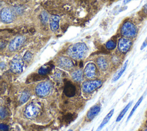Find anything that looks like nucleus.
I'll use <instances>...</instances> for the list:
<instances>
[{
    "label": "nucleus",
    "mask_w": 147,
    "mask_h": 131,
    "mask_svg": "<svg viewBox=\"0 0 147 131\" xmlns=\"http://www.w3.org/2000/svg\"><path fill=\"white\" fill-rule=\"evenodd\" d=\"M142 99H143V96H141V97L139 98V99L138 100V101L136 102V103L135 105L134 106L132 110H131L130 113H129V115H128V117L127 118V120H126V121H127V122L128 120L130 118V117L132 116V115L133 114V113H134V111H136V110L137 109V108H138V107L139 106V105H140V103H141Z\"/></svg>",
    "instance_id": "nucleus-21"
},
{
    "label": "nucleus",
    "mask_w": 147,
    "mask_h": 131,
    "mask_svg": "<svg viewBox=\"0 0 147 131\" xmlns=\"http://www.w3.org/2000/svg\"><path fill=\"white\" fill-rule=\"evenodd\" d=\"M130 1H131V0H124L123 3H124V4H126V3H127L128 2H129Z\"/></svg>",
    "instance_id": "nucleus-34"
},
{
    "label": "nucleus",
    "mask_w": 147,
    "mask_h": 131,
    "mask_svg": "<svg viewBox=\"0 0 147 131\" xmlns=\"http://www.w3.org/2000/svg\"><path fill=\"white\" fill-rule=\"evenodd\" d=\"M68 131H72V130H71V129H69V130H68Z\"/></svg>",
    "instance_id": "nucleus-37"
},
{
    "label": "nucleus",
    "mask_w": 147,
    "mask_h": 131,
    "mask_svg": "<svg viewBox=\"0 0 147 131\" xmlns=\"http://www.w3.org/2000/svg\"><path fill=\"white\" fill-rule=\"evenodd\" d=\"M9 127L4 124H0V131H8Z\"/></svg>",
    "instance_id": "nucleus-28"
},
{
    "label": "nucleus",
    "mask_w": 147,
    "mask_h": 131,
    "mask_svg": "<svg viewBox=\"0 0 147 131\" xmlns=\"http://www.w3.org/2000/svg\"><path fill=\"white\" fill-rule=\"evenodd\" d=\"M32 58V54L30 52H26L24 57H23V59L24 60H25V61H27V62H29Z\"/></svg>",
    "instance_id": "nucleus-26"
},
{
    "label": "nucleus",
    "mask_w": 147,
    "mask_h": 131,
    "mask_svg": "<svg viewBox=\"0 0 147 131\" xmlns=\"http://www.w3.org/2000/svg\"><path fill=\"white\" fill-rule=\"evenodd\" d=\"M145 125H146V126H147V120H146V121L145 122Z\"/></svg>",
    "instance_id": "nucleus-36"
},
{
    "label": "nucleus",
    "mask_w": 147,
    "mask_h": 131,
    "mask_svg": "<svg viewBox=\"0 0 147 131\" xmlns=\"http://www.w3.org/2000/svg\"><path fill=\"white\" fill-rule=\"evenodd\" d=\"M41 110L39 104L36 103H31L29 104L25 108V115L28 118H33L36 117Z\"/></svg>",
    "instance_id": "nucleus-5"
},
{
    "label": "nucleus",
    "mask_w": 147,
    "mask_h": 131,
    "mask_svg": "<svg viewBox=\"0 0 147 131\" xmlns=\"http://www.w3.org/2000/svg\"><path fill=\"white\" fill-rule=\"evenodd\" d=\"M114 109H112V110H111L109 111V113L106 115V117L102 120L101 124H100V125L96 131H100L103 128V126L109 122V121L110 120L111 117H112V115H113V114L114 113Z\"/></svg>",
    "instance_id": "nucleus-16"
},
{
    "label": "nucleus",
    "mask_w": 147,
    "mask_h": 131,
    "mask_svg": "<svg viewBox=\"0 0 147 131\" xmlns=\"http://www.w3.org/2000/svg\"><path fill=\"white\" fill-rule=\"evenodd\" d=\"M146 45H147V37L145 38V41L143 42V43H142V45H141V47L140 48L141 50H142L144 48L146 47Z\"/></svg>",
    "instance_id": "nucleus-30"
},
{
    "label": "nucleus",
    "mask_w": 147,
    "mask_h": 131,
    "mask_svg": "<svg viewBox=\"0 0 147 131\" xmlns=\"http://www.w3.org/2000/svg\"><path fill=\"white\" fill-rule=\"evenodd\" d=\"M142 14L144 16H146L147 15V3L145 4L142 9Z\"/></svg>",
    "instance_id": "nucleus-29"
},
{
    "label": "nucleus",
    "mask_w": 147,
    "mask_h": 131,
    "mask_svg": "<svg viewBox=\"0 0 147 131\" xmlns=\"http://www.w3.org/2000/svg\"><path fill=\"white\" fill-rule=\"evenodd\" d=\"M102 84V82L100 80L96 79L87 80L83 83L82 90L86 93H91L99 88Z\"/></svg>",
    "instance_id": "nucleus-2"
},
{
    "label": "nucleus",
    "mask_w": 147,
    "mask_h": 131,
    "mask_svg": "<svg viewBox=\"0 0 147 131\" xmlns=\"http://www.w3.org/2000/svg\"><path fill=\"white\" fill-rule=\"evenodd\" d=\"M72 78L76 82H80L83 79V72L81 70H77L71 74Z\"/></svg>",
    "instance_id": "nucleus-17"
},
{
    "label": "nucleus",
    "mask_w": 147,
    "mask_h": 131,
    "mask_svg": "<svg viewBox=\"0 0 147 131\" xmlns=\"http://www.w3.org/2000/svg\"><path fill=\"white\" fill-rule=\"evenodd\" d=\"M96 64L98 67L102 71L106 70L108 68L109 64L107 60L103 57H99L96 59Z\"/></svg>",
    "instance_id": "nucleus-15"
},
{
    "label": "nucleus",
    "mask_w": 147,
    "mask_h": 131,
    "mask_svg": "<svg viewBox=\"0 0 147 131\" xmlns=\"http://www.w3.org/2000/svg\"><path fill=\"white\" fill-rule=\"evenodd\" d=\"M5 44H3V43H0V48H3V47H5Z\"/></svg>",
    "instance_id": "nucleus-33"
},
{
    "label": "nucleus",
    "mask_w": 147,
    "mask_h": 131,
    "mask_svg": "<svg viewBox=\"0 0 147 131\" xmlns=\"http://www.w3.org/2000/svg\"><path fill=\"white\" fill-rule=\"evenodd\" d=\"M30 97V93L28 91H24L20 97V101L21 103H24L25 102H26L29 99Z\"/></svg>",
    "instance_id": "nucleus-22"
},
{
    "label": "nucleus",
    "mask_w": 147,
    "mask_h": 131,
    "mask_svg": "<svg viewBox=\"0 0 147 131\" xmlns=\"http://www.w3.org/2000/svg\"><path fill=\"white\" fill-rule=\"evenodd\" d=\"M51 84L48 82H42L40 83L36 88V93L40 97L47 95L51 90Z\"/></svg>",
    "instance_id": "nucleus-6"
},
{
    "label": "nucleus",
    "mask_w": 147,
    "mask_h": 131,
    "mask_svg": "<svg viewBox=\"0 0 147 131\" xmlns=\"http://www.w3.org/2000/svg\"><path fill=\"white\" fill-rule=\"evenodd\" d=\"M7 116V111L4 107L0 108V118L4 119Z\"/></svg>",
    "instance_id": "nucleus-27"
},
{
    "label": "nucleus",
    "mask_w": 147,
    "mask_h": 131,
    "mask_svg": "<svg viewBox=\"0 0 147 131\" xmlns=\"http://www.w3.org/2000/svg\"><path fill=\"white\" fill-rule=\"evenodd\" d=\"M100 110V105L99 104H96L92 106L87 113V118L89 121L92 120L99 113Z\"/></svg>",
    "instance_id": "nucleus-12"
},
{
    "label": "nucleus",
    "mask_w": 147,
    "mask_h": 131,
    "mask_svg": "<svg viewBox=\"0 0 147 131\" xmlns=\"http://www.w3.org/2000/svg\"><path fill=\"white\" fill-rule=\"evenodd\" d=\"M64 91L65 94L67 97H73L75 94L76 88L74 86V85H73L71 83L67 82L64 86Z\"/></svg>",
    "instance_id": "nucleus-14"
},
{
    "label": "nucleus",
    "mask_w": 147,
    "mask_h": 131,
    "mask_svg": "<svg viewBox=\"0 0 147 131\" xmlns=\"http://www.w3.org/2000/svg\"><path fill=\"white\" fill-rule=\"evenodd\" d=\"M127 63H128V60H126L123 66L122 67V68L116 73V74L114 76L113 78V82H115V81H117L118 79H119V78L121 76V75L123 74V73L124 72V71H125L126 68V67L127 66Z\"/></svg>",
    "instance_id": "nucleus-18"
},
{
    "label": "nucleus",
    "mask_w": 147,
    "mask_h": 131,
    "mask_svg": "<svg viewBox=\"0 0 147 131\" xmlns=\"http://www.w3.org/2000/svg\"><path fill=\"white\" fill-rule=\"evenodd\" d=\"M60 17L57 15H52L49 18V25L52 31L55 32L59 29Z\"/></svg>",
    "instance_id": "nucleus-13"
},
{
    "label": "nucleus",
    "mask_w": 147,
    "mask_h": 131,
    "mask_svg": "<svg viewBox=\"0 0 147 131\" xmlns=\"http://www.w3.org/2000/svg\"><path fill=\"white\" fill-rule=\"evenodd\" d=\"M117 43L114 40H109L106 44V48L108 50H113L116 47Z\"/></svg>",
    "instance_id": "nucleus-23"
},
{
    "label": "nucleus",
    "mask_w": 147,
    "mask_h": 131,
    "mask_svg": "<svg viewBox=\"0 0 147 131\" xmlns=\"http://www.w3.org/2000/svg\"><path fill=\"white\" fill-rule=\"evenodd\" d=\"M111 62L114 65V66H118L121 60H120V58L118 56L114 55L112 56L111 57Z\"/></svg>",
    "instance_id": "nucleus-24"
},
{
    "label": "nucleus",
    "mask_w": 147,
    "mask_h": 131,
    "mask_svg": "<svg viewBox=\"0 0 147 131\" xmlns=\"http://www.w3.org/2000/svg\"><path fill=\"white\" fill-rule=\"evenodd\" d=\"M26 38L22 36H17L14 38L9 44V49L10 51H16L18 49L25 41Z\"/></svg>",
    "instance_id": "nucleus-8"
},
{
    "label": "nucleus",
    "mask_w": 147,
    "mask_h": 131,
    "mask_svg": "<svg viewBox=\"0 0 147 131\" xmlns=\"http://www.w3.org/2000/svg\"><path fill=\"white\" fill-rule=\"evenodd\" d=\"M57 64L59 67L68 70L74 67V63L72 60L66 56H60L57 59Z\"/></svg>",
    "instance_id": "nucleus-10"
},
{
    "label": "nucleus",
    "mask_w": 147,
    "mask_h": 131,
    "mask_svg": "<svg viewBox=\"0 0 147 131\" xmlns=\"http://www.w3.org/2000/svg\"><path fill=\"white\" fill-rule=\"evenodd\" d=\"M6 67V64L4 62H1L0 63V68L3 69Z\"/></svg>",
    "instance_id": "nucleus-31"
},
{
    "label": "nucleus",
    "mask_w": 147,
    "mask_h": 131,
    "mask_svg": "<svg viewBox=\"0 0 147 131\" xmlns=\"http://www.w3.org/2000/svg\"><path fill=\"white\" fill-rule=\"evenodd\" d=\"M121 33L125 37H133L137 34V28L133 23L126 22L121 28Z\"/></svg>",
    "instance_id": "nucleus-3"
},
{
    "label": "nucleus",
    "mask_w": 147,
    "mask_h": 131,
    "mask_svg": "<svg viewBox=\"0 0 147 131\" xmlns=\"http://www.w3.org/2000/svg\"><path fill=\"white\" fill-rule=\"evenodd\" d=\"M143 131H147V127H146V128H145Z\"/></svg>",
    "instance_id": "nucleus-35"
},
{
    "label": "nucleus",
    "mask_w": 147,
    "mask_h": 131,
    "mask_svg": "<svg viewBox=\"0 0 147 131\" xmlns=\"http://www.w3.org/2000/svg\"><path fill=\"white\" fill-rule=\"evenodd\" d=\"M75 118V115L73 114H67L64 116V120L65 122H71L74 120Z\"/></svg>",
    "instance_id": "nucleus-25"
},
{
    "label": "nucleus",
    "mask_w": 147,
    "mask_h": 131,
    "mask_svg": "<svg viewBox=\"0 0 147 131\" xmlns=\"http://www.w3.org/2000/svg\"><path fill=\"white\" fill-rule=\"evenodd\" d=\"M133 103V101H130V102H129V103L121 110V111L119 113V114H118L117 119H116V121L117 122H119L120 121L122 118L124 117L125 114H126V113L127 112V111L128 110V109L130 108V107L131 106Z\"/></svg>",
    "instance_id": "nucleus-19"
},
{
    "label": "nucleus",
    "mask_w": 147,
    "mask_h": 131,
    "mask_svg": "<svg viewBox=\"0 0 147 131\" xmlns=\"http://www.w3.org/2000/svg\"><path fill=\"white\" fill-rule=\"evenodd\" d=\"M88 52V48L84 43H78L70 45L67 49L68 55L72 59L79 60L84 58Z\"/></svg>",
    "instance_id": "nucleus-1"
},
{
    "label": "nucleus",
    "mask_w": 147,
    "mask_h": 131,
    "mask_svg": "<svg viewBox=\"0 0 147 131\" xmlns=\"http://www.w3.org/2000/svg\"><path fill=\"white\" fill-rule=\"evenodd\" d=\"M51 68L52 67L49 64H46L45 66H43L38 70V74L41 75H45L51 71Z\"/></svg>",
    "instance_id": "nucleus-20"
},
{
    "label": "nucleus",
    "mask_w": 147,
    "mask_h": 131,
    "mask_svg": "<svg viewBox=\"0 0 147 131\" xmlns=\"http://www.w3.org/2000/svg\"><path fill=\"white\" fill-rule=\"evenodd\" d=\"M24 62L22 59L18 55L16 56L10 63V70L14 73H20L22 71Z\"/></svg>",
    "instance_id": "nucleus-7"
},
{
    "label": "nucleus",
    "mask_w": 147,
    "mask_h": 131,
    "mask_svg": "<svg viewBox=\"0 0 147 131\" xmlns=\"http://www.w3.org/2000/svg\"><path fill=\"white\" fill-rule=\"evenodd\" d=\"M132 43L126 38L122 37L119 39L118 43V49L119 51L122 53H127L131 48Z\"/></svg>",
    "instance_id": "nucleus-9"
},
{
    "label": "nucleus",
    "mask_w": 147,
    "mask_h": 131,
    "mask_svg": "<svg viewBox=\"0 0 147 131\" xmlns=\"http://www.w3.org/2000/svg\"><path fill=\"white\" fill-rule=\"evenodd\" d=\"M42 17H45V16H47V14L46 13L44 12L43 13H42ZM43 19H44V20H45V21H47L48 20V18H44Z\"/></svg>",
    "instance_id": "nucleus-32"
},
{
    "label": "nucleus",
    "mask_w": 147,
    "mask_h": 131,
    "mask_svg": "<svg viewBox=\"0 0 147 131\" xmlns=\"http://www.w3.org/2000/svg\"><path fill=\"white\" fill-rule=\"evenodd\" d=\"M86 76L89 79L94 78L96 74V66L92 63H88L84 70Z\"/></svg>",
    "instance_id": "nucleus-11"
},
{
    "label": "nucleus",
    "mask_w": 147,
    "mask_h": 131,
    "mask_svg": "<svg viewBox=\"0 0 147 131\" xmlns=\"http://www.w3.org/2000/svg\"><path fill=\"white\" fill-rule=\"evenodd\" d=\"M0 17L3 22L10 23L16 18V13L11 8L4 7L1 11Z\"/></svg>",
    "instance_id": "nucleus-4"
}]
</instances>
